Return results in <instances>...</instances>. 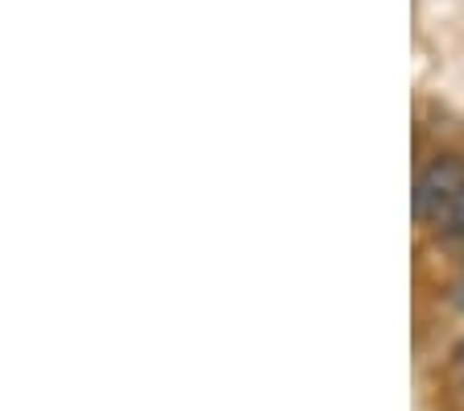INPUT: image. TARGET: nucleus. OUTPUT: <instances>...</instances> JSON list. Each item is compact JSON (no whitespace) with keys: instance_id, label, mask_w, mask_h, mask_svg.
Wrapping results in <instances>:
<instances>
[{"instance_id":"7ed1b4c3","label":"nucleus","mask_w":464,"mask_h":411,"mask_svg":"<svg viewBox=\"0 0 464 411\" xmlns=\"http://www.w3.org/2000/svg\"><path fill=\"white\" fill-rule=\"evenodd\" d=\"M452 370H456V378H464V345H460V353H456V362H452Z\"/></svg>"},{"instance_id":"f03ea898","label":"nucleus","mask_w":464,"mask_h":411,"mask_svg":"<svg viewBox=\"0 0 464 411\" xmlns=\"http://www.w3.org/2000/svg\"><path fill=\"white\" fill-rule=\"evenodd\" d=\"M448 304H452L456 312H464V266H460V274H456V283L448 287Z\"/></svg>"},{"instance_id":"f257e3e1","label":"nucleus","mask_w":464,"mask_h":411,"mask_svg":"<svg viewBox=\"0 0 464 411\" xmlns=\"http://www.w3.org/2000/svg\"><path fill=\"white\" fill-rule=\"evenodd\" d=\"M460 196H464V158L452 154V150L427 158L415 175V196H411L415 225L440 233L444 220L452 216V208L460 204Z\"/></svg>"}]
</instances>
